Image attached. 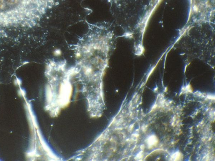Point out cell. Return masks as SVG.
<instances>
[{"label":"cell","mask_w":215,"mask_h":161,"mask_svg":"<svg viewBox=\"0 0 215 161\" xmlns=\"http://www.w3.org/2000/svg\"><path fill=\"white\" fill-rule=\"evenodd\" d=\"M52 0H0V33L36 27Z\"/></svg>","instance_id":"2"},{"label":"cell","mask_w":215,"mask_h":161,"mask_svg":"<svg viewBox=\"0 0 215 161\" xmlns=\"http://www.w3.org/2000/svg\"><path fill=\"white\" fill-rule=\"evenodd\" d=\"M45 74L48 79L46 110L51 117H56L70 101L75 68H66L65 62L57 63L50 61L47 64Z\"/></svg>","instance_id":"3"},{"label":"cell","mask_w":215,"mask_h":161,"mask_svg":"<svg viewBox=\"0 0 215 161\" xmlns=\"http://www.w3.org/2000/svg\"><path fill=\"white\" fill-rule=\"evenodd\" d=\"M79 57L75 66V79L82 85L81 90L86 98L90 117L98 118L106 109L103 79L108 60L102 57H91L90 54Z\"/></svg>","instance_id":"1"}]
</instances>
